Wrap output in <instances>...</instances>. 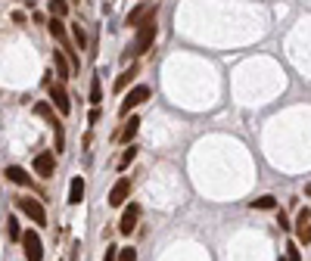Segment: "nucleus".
Listing matches in <instances>:
<instances>
[{
	"instance_id": "obj_5",
	"label": "nucleus",
	"mask_w": 311,
	"mask_h": 261,
	"mask_svg": "<svg viewBox=\"0 0 311 261\" xmlns=\"http://www.w3.org/2000/svg\"><path fill=\"white\" fill-rule=\"evenodd\" d=\"M47 90H50V103L56 106V112H59V115H69V112H72V103H69V93H65V87H62V84H53V81H47Z\"/></svg>"
},
{
	"instance_id": "obj_17",
	"label": "nucleus",
	"mask_w": 311,
	"mask_h": 261,
	"mask_svg": "<svg viewBox=\"0 0 311 261\" xmlns=\"http://www.w3.org/2000/svg\"><path fill=\"white\" fill-rule=\"evenodd\" d=\"M47 31L56 37V41H62V44H65V25H62V19H56V16H53V19L47 22Z\"/></svg>"
},
{
	"instance_id": "obj_20",
	"label": "nucleus",
	"mask_w": 311,
	"mask_h": 261,
	"mask_svg": "<svg viewBox=\"0 0 311 261\" xmlns=\"http://www.w3.org/2000/svg\"><path fill=\"white\" fill-rule=\"evenodd\" d=\"M7 236H10L13 243H22V230H19V221H16V218L7 221Z\"/></svg>"
},
{
	"instance_id": "obj_1",
	"label": "nucleus",
	"mask_w": 311,
	"mask_h": 261,
	"mask_svg": "<svg viewBox=\"0 0 311 261\" xmlns=\"http://www.w3.org/2000/svg\"><path fill=\"white\" fill-rule=\"evenodd\" d=\"M156 31H159V7H156L140 25H137V37H134V53H146L156 41Z\"/></svg>"
},
{
	"instance_id": "obj_3",
	"label": "nucleus",
	"mask_w": 311,
	"mask_h": 261,
	"mask_svg": "<svg viewBox=\"0 0 311 261\" xmlns=\"http://www.w3.org/2000/svg\"><path fill=\"white\" fill-rule=\"evenodd\" d=\"M22 249H25V258L28 261H44V246H41L37 230H25L22 233Z\"/></svg>"
},
{
	"instance_id": "obj_11",
	"label": "nucleus",
	"mask_w": 311,
	"mask_h": 261,
	"mask_svg": "<svg viewBox=\"0 0 311 261\" xmlns=\"http://www.w3.org/2000/svg\"><path fill=\"white\" fill-rule=\"evenodd\" d=\"M137 131H140V118H137V115H131V118L122 125V131H119V140H122V143H131V140L137 137Z\"/></svg>"
},
{
	"instance_id": "obj_14",
	"label": "nucleus",
	"mask_w": 311,
	"mask_h": 261,
	"mask_svg": "<svg viewBox=\"0 0 311 261\" xmlns=\"http://www.w3.org/2000/svg\"><path fill=\"white\" fill-rule=\"evenodd\" d=\"M152 10H156V7H149V4H140V7H134V10L128 13V28H137V25H140V22H143V19L152 13Z\"/></svg>"
},
{
	"instance_id": "obj_12",
	"label": "nucleus",
	"mask_w": 311,
	"mask_h": 261,
	"mask_svg": "<svg viewBox=\"0 0 311 261\" xmlns=\"http://www.w3.org/2000/svg\"><path fill=\"white\" fill-rule=\"evenodd\" d=\"M4 177H10V180H13V183H19V186L31 183V174H28L25 168H19V165H7V168H4Z\"/></svg>"
},
{
	"instance_id": "obj_16",
	"label": "nucleus",
	"mask_w": 311,
	"mask_h": 261,
	"mask_svg": "<svg viewBox=\"0 0 311 261\" xmlns=\"http://www.w3.org/2000/svg\"><path fill=\"white\" fill-rule=\"evenodd\" d=\"M53 65H56V75H59V78H69V59H65V50H56V53H53Z\"/></svg>"
},
{
	"instance_id": "obj_18",
	"label": "nucleus",
	"mask_w": 311,
	"mask_h": 261,
	"mask_svg": "<svg viewBox=\"0 0 311 261\" xmlns=\"http://www.w3.org/2000/svg\"><path fill=\"white\" fill-rule=\"evenodd\" d=\"M47 10H50V16H56V19H65V16H69V4H65V0H50Z\"/></svg>"
},
{
	"instance_id": "obj_23",
	"label": "nucleus",
	"mask_w": 311,
	"mask_h": 261,
	"mask_svg": "<svg viewBox=\"0 0 311 261\" xmlns=\"http://www.w3.org/2000/svg\"><path fill=\"white\" fill-rule=\"evenodd\" d=\"M103 100V87H100V78H91V103H100Z\"/></svg>"
},
{
	"instance_id": "obj_8",
	"label": "nucleus",
	"mask_w": 311,
	"mask_h": 261,
	"mask_svg": "<svg viewBox=\"0 0 311 261\" xmlns=\"http://www.w3.org/2000/svg\"><path fill=\"white\" fill-rule=\"evenodd\" d=\"M137 221H140V205H137V202H131V205L122 211V221H119V233L131 236V230L137 227Z\"/></svg>"
},
{
	"instance_id": "obj_6",
	"label": "nucleus",
	"mask_w": 311,
	"mask_h": 261,
	"mask_svg": "<svg viewBox=\"0 0 311 261\" xmlns=\"http://www.w3.org/2000/svg\"><path fill=\"white\" fill-rule=\"evenodd\" d=\"M128 196H131V177H119V180H115V186L109 190V205L119 208V205H125Z\"/></svg>"
},
{
	"instance_id": "obj_15",
	"label": "nucleus",
	"mask_w": 311,
	"mask_h": 261,
	"mask_svg": "<svg viewBox=\"0 0 311 261\" xmlns=\"http://www.w3.org/2000/svg\"><path fill=\"white\" fill-rule=\"evenodd\" d=\"M134 75H137V65H131V68H125V72L119 75V78H115V84H112V87H115V90H119V93H122V90H128V84L134 81Z\"/></svg>"
},
{
	"instance_id": "obj_7",
	"label": "nucleus",
	"mask_w": 311,
	"mask_h": 261,
	"mask_svg": "<svg viewBox=\"0 0 311 261\" xmlns=\"http://www.w3.org/2000/svg\"><path fill=\"white\" fill-rule=\"evenodd\" d=\"M56 156H59V153H37V156H34V174H37V177H53V171H56Z\"/></svg>"
},
{
	"instance_id": "obj_2",
	"label": "nucleus",
	"mask_w": 311,
	"mask_h": 261,
	"mask_svg": "<svg viewBox=\"0 0 311 261\" xmlns=\"http://www.w3.org/2000/svg\"><path fill=\"white\" fill-rule=\"evenodd\" d=\"M16 205H19V211L22 215H28L37 227H44L47 224V211H44V205L37 202V199H31V196H22V199H16Z\"/></svg>"
},
{
	"instance_id": "obj_28",
	"label": "nucleus",
	"mask_w": 311,
	"mask_h": 261,
	"mask_svg": "<svg viewBox=\"0 0 311 261\" xmlns=\"http://www.w3.org/2000/svg\"><path fill=\"white\" fill-rule=\"evenodd\" d=\"M72 4H78V0H72Z\"/></svg>"
},
{
	"instance_id": "obj_13",
	"label": "nucleus",
	"mask_w": 311,
	"mask_h": 261,
	"mask_svg": "<svg viewBox=\"0 0 311 261\" xmlns=\"http://www.w3.org/2000/svg\"><path fill=\"white\" fill-rule=\"evenodd\" d=\"M84 199V177H72V186H69V205H81Z\"/></svg>"
},
{
	"instance_id": "obj_22",
	"label": "nucleus",
	"mask_w": 311,
	"mask_h": 261,
	"mask_svg": "<svg viewBox=\"0 0 311 261\" xmlns=\"http://www.w3.org/2000/svg\"><path fill=\"white\" fill-rule=\"evenodd\" d=\"M72 34H75V44L84 50V47H87V34H84V28H81V25H72Z\"/></svg>"
},
{
	"instance_id": "obj_29",
	"label": "nucleus",
	"mask_w": 311,
	"mask_h": 261,
	"mask_svg": "<svg viewBox=\"0 0 311 261\" xmlns=\"http://www.w3.org/2000/svg\"><path fill=\"white\" fill-rule=\"evenodd\" d=\"M280 261H286V258H280Z\"/></svg>"
},
{
	"instance_id": "obj_19",
	"label": "nucleus",
	"mask_w": 311,
	"mask_h": 261,
	"mask_svg": "<svg viewBox=\"0 0 311 261\" xmlns=\"http://www.w3.org/2000/svg\"><path fill=\"white\" fill-rule=\"evenodd\" d=\"M134 159H137V146H134V143H131V146H128V149H125V153H122V159H119V168H122V171H125V168H128V165H131V162H134Z\"/></svg>"
},
{
	"instance_id": "obj_9",
	"label": "nucleus",
	"mask_w": 311,
	"mask_h": 261,
	"mask_svg": "<svg viewBox=\"0 0 311 261\" xmlns=\"http://www.w3.org/2000/svg\"><path fill=\"white\" fill-rule=\"evenodd\" d=\"M296 240H299L302 246L311 243V211H308V208H302L299 218H296Z\"/></svg>"
},
{
	"instance_id": "obj_10",
	"label": "nucleus",
	"mask_w": 311,
	"mask_h": 261,
	"mask_svg": "<svg viewBox=\"0 0 311 261\" xmlns=\"http://www.w3.org/2000/svg\"><path fill=\"white\" fill-rule=\"evenodd\" d=\"M34 115H41V118H44L53 131H56V128H62V122L56 118V112H53V103H34Z\"/></svg>"
},
{
	"instance_id": "obj_24",
	"label": "nucleus",
	"mask_w": 311,
	"mask_h": 261,
	"mask_svg": "<svg viewBox=\"0 0 311 261\" xmlns=\"http://www.w3.org/2000/svg\"><path fill=\"white\" fill-rule=\"evenodd\" d=\"M286 261H302V252H299V243H290V246H286Z\"/></svg>"
},
{
	"instance_id": "obj_4",
	"label": "nucleus",
	"mask_w": 311,
	"mask_h": 261,
	"mask_svg": "<svg viewBox=\"0 0 311 261\" xmlns=\"http://www.w3.org/2000/svg\"><path fill=\"white\" fill-rule=\"evenodd\" d=\"M146 100H149V87H146V84H137V87H131V93L122 100L119 112H122V115H131V109H137V106L146 103Z\"/></svg>"
},
{
	"instance_id": "obj_25",
	"label": "nucleus",
	"mask_w": 311,
	"mask_h": 261,
	"mask_svg": "<svg viewBox=\"0 0 311 261\" xmlns=\"http://www.w3.org/2000/svg\"><path fill=\"white\" fill-rule=\"evenodd\" d=\"M119 261H137V252H134L131 246H128V249H122V252H119Z\"/></svg>"
},
{
	"instance_id": "obj_26",
	"label": "nucleus",
	"mask_w": 311,
	"mask_h": 261,
	"mask_svg": "<svg viewBox=\"0 0 311 261\" xmlns=\"http://www.w3.org/2000/svg\"><path fill=\"white\" fill-rule=\"evenodd\" d=\"M119 252H122L119 246H109V249H106V258H103V261H119Z\"/></svg>"
},
{
	"instance_id": "obj_21",
	"label": "nucleus",
	"mask_w": 311,
	"mask_h": 261,
	"mask_svg": "<svg viewBox=\"0 0 311 261\" xmlns=\"http://www.w3.org/2000/svg\"><path fill=\"white\" fill-rule=\"evenodd\" d=\"M249 205H252V208H261V211H268V208H274V205H277V199H274V196H258V199H255V202H249Z\"/></svg>"
},
{
	"instance_id": "obj_27",
	"label": "nucleus",
	"mask_w": 311,
	"mask_h": 261,
	"mask_svg": "<svg viewBox=\"0 0 311 261\" xmlns=\"http://www.w3.org/2000/svg\"><path fill=\"white\" fill-rule=\"evenodd\" d=\"M277 227H280V230H290V218H286L283 211H277Z\"/></svg>"
}]
</instances>
